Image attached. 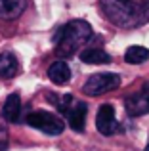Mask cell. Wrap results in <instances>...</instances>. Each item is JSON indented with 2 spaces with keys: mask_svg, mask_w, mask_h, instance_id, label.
I'll return each mask as SVG.
<instances>
[{
  "mask_svg": "<svg viewBox=\"0 0 149 151\" xmlns=\"http://www.w3.org/2000/svg\"><path fill=\"white\" fill-rule=\"evenodd\" d=\"M56 101H57V109H59L61 113H65V111L71 107L69 103L73 101V98L69 96V94H65V96H61V98H56Z\"/></svg>",
  "mask_w": 149,
  "mask_h": 151,
  "instance_id": "15",
  "label": "cell"
},
{
  "mask_svg": "<svg viewBox=\"0 0 149 151\" xmlns=\"http://www.w3.org/2000/svg\"><path fill=\"white\" fill-rule=\"evenodd\" d=\"M10 134H8V124L2 117H0V151H6L8 149V142H10Z\"/></svg>",
  "mask_w": 149,
  "mask_h": 151,
  "instance_id": "14",
  "label": "cell"
},
{
  "mask_svg": "<svg viewBox=\"0 0 149 151\" xmlns=\"http://www.w3.org/2000/svg\"><path fill=\"white\" fill-rule=\"evenodd\" d=\"M120 86V77L115 73H100V75H92L88 81L84 82L82 90L84 94L96 98V96H101V94H107L111 90L119 88Z\"/></svg>",
  "mask_w": 149,
  "mask_h": 151,
  "instance_id": "4",
  "label": "cell"
},
{
  "mask_svg": "<svg viewBox=\"0 0 149 151\" xmlns=\"http://www.w3.org/2000/svg\"><path fill=\"white\" fill-rule=\"evenodd\" d=\"M21 115V98L19 94H10L2 107V119L8 122H17Z\"/></svg>",
  "mask_w": 149,
  "mask_h": 151,
  "instance_id": "8",
  "label": "cell"
},
{
  "mask_svg": "<svg viewBox=\"0 0 149 151\" xmlns=\"http://www.w3.org/2000/svg\"><path fill=\"white\" fill-rule=\"evenodd\" d=\"M124 105H126V113L130 117H142V115L149 113V92L132 94L130 98H126Z\"/></svg>",
  "mask_w": 149,
  "mask_h": 151,
  "instance_id": "6",
  "label": "cell"
},
{
  "mask_svg": "<svg viewBox=\"0 0 149 151\" xmlns=\"http://www.w3.org/2000/svg\"><path fill=\"white\" fill-rule=\"evenodd\" d=\"M27 8V0H0V19H15Z\"/></svg>",
  "mask_w": 149,
  "mask_h": 151,
  "instance_id": "9",
  "label": "cell"
},
{
  "mask_svg": "<svg viewBox=\"0 0 149 151\" xmlns=\"http://www.w3.org/2000/svg\"><path fill=\"white\" fill-rule=\"evenodd\" d=\"M101 8L113 23L134 27L147 21L149 0H101Z\"/></svg>",
  "mask_w": 149,
  "mask_h": 151,
  "instance_id": "1",
  "label": "cell"
},
{
  "mask_svg": "<svg viewBox=\"0 0 149 151\" xmlns=\"http://www.w3.org/2000/svg\"><path fill=\"white\" fill-rule=\"evenodd\" d=\"M124 59H126V63L140 65V63L149 59V50L145 46H130V48L124 52Z\"/></svg>",
  "mask_w": 149,
  "mask_h": 151,
  "instance_id": "13",
  "label": "cell"
},
{
  "mask_svg": "<svg viewBox=\"0 0 149 151\" xmlns=\"http://www.w3.org/2000/svg\"><path fill=\"white\" fill-rule=\"evenodd\" d=\"M92 37V27L84 19H73L59 29L56 37V54L59 58L74 55Z\"/></svg>",
  "mask_w": 149,
  "mask_h": 151,
  "instance_id": "2",
  "label": "cell"
},
{
  "mask_svg": "<svg viewBox=\"0 0 149 151\" xmlns=\"http://www.w3.org/2000/svg\"><path fill=\"white\" fill-rule=\"evenodd\" d=\"M86 103L82 101H77L74 105H71L65 115H67V121H69V126L77 132H82L84 130V124H86Z\"/></svg>",
  "mask_w": 149,
  "mask_h": 151,
  "instance_id": "7",
  "label": "cell"
},
{
  "mask_svg": "<svg viewBox=\"0 0 149 151\" xmlns=\"http://www.w3.org/2000/svg\"><path fill=\"white\" fill-rule=\"evenodd\" d=\"M19 71V61L11 52L0 54V77L2 78H11Z\"/></svg>",
  "mask_w": 149,
  "mask_h": 151,
  "instance_id": "11",
  "label": "cell"
},
{
  "mask_svg": "<svg viewBox=\"0 0 149 151\" xmlns=\"http://www.w3.org/2000/svg\"><path fill=\"white\" fill-rule=\"evenodd\" d=\"M80 61L90 63V65H101V63H109L111 58H109L107 52L100 48H86L80 52Z\"/></svg>",
  "mask_w": 149,
  "mask_h": 151,
  "instance_id": "12",
  "label": "cell"
},
{
  "mask_svg": "<svg viewBox=\"0 0 149 151\" xmlns=\"http://www.w3.org/2000/svg\"><path fill=\"white\" fill-rule=\"evenodd\" d=\"M27 124L48 134V136H59L65 130V122L59 117H56L54 113H48V111H34V113H31L27 117Z\"/></svg>",
  "mask_w": 149,
  "mask_h": 151,
  "instance_id": "3",
  "label": "cell"
},
{
  "mask_svg": "<svg viewBox=\"0 0 149 151\" xmlns=\"http://www.w3.org/2000/svg\"><path fill=\"white\" fill-rule=\"evenodd\" d=\"M145 151H149V145H147V147H145Z\"/></svg>",
  "mask_w": 149,
  "mask_h": 151,
  "instance_id": "16",
  "label": "cell"
},
{
  "mask_svg": "<svg viewBox=\"0 0 149 151\" xmlns=\"http://www.w3.org/2000/svg\"><path fill=\"white\" fill-rule=\"evenodd\" d=\"M96 126L103 136H111L119 130V124H117V119H115V109H113L111 103H103L100 107L96 117Z\"/></svg>",
  "mask_w": 149,
  "mask_h": 151,
  "instance_id": "5",
  "label": "cell"
},
{
  "mask_svg": "<svg viewBox=\"0 0 149 151\" xmlns=\"http://www.w3.org/2000/svg\"><path fill=\"white\" fill-rule=\"evenodd\" d=\"M48 77L54 84H65L71 78V69H69V65L63 59H57V61H54L48 67Z\"/></svg>",
  "mask_w": 149,
  "mask_h": 151,
  "instance_id": "10",
  "label": "cell"
}]
</instances>
